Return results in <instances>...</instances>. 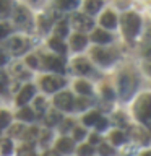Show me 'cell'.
Here are the masks:
<instances>
[{"label":"cell","instance_id":"6da1fadb","mask_svg":"<svg viewBox=\"0 0 151 156\" xmlns=\"http://www.w3.org/2000/svg\"><path fill=\"white\" fill-rule=\"evenodd\" d=\"M122 26H124V34L128 39H133L140 31V26H141V20L136 13H125L122 16Z\"/></svg>","mask_w":151,"mask_h":156},{"label":"cell","instance_id":"7a4b0ae2","mask_svg":"<svg viewBox=\"0 0 151 156\" xmlns=\"http://www.w3.org/2000/svg\"><path fill=\"white\" fill-rule=\"evenodd\" d=\"M119 90H120V94L124 99H128L133 94L136 90V78L133 73H130V72L122 73L120 80H119Z\"/></svg>","mask_w":151,"mask_h":156},{"label":"cell","instance_id":"3957f363","mask_svg":"<svg viewBox=\"0 0 151 156\" xmlns=\"http://www.w3.org/2000/svg\"><path fill=\"white\" fill-rule=\"evenodd\" d=\"M135 112H136L138 119L143 122V124L149 125V117H151V98H149L148 94H143L138 101H136Z\"/></svg>","mask_w":151,"mask_h":156},{"label":"cell","instance_id":"277c9868","mask_svg":"<svg viewBox=\"0 0 151 156\" xmlns=\"http://www.w3.org/2000/svg\"><path fill=\"white\" fill-rule=\"evenodd\" d=\"M7 47H8V51L15 54V55H19V54H23L26 49L29 47V44L28 41L24 37H18V36H15V37H10L8 41H7Z\"/></svg>","mask_w":151,"mask_h":156},{"label":"cell","instance_id":"5b68a950","mask_svg":"<svg viewBox=\"0 0 151 156\" xmlns=\"http://www.w3.org/2000/svg\"><path fill=\"white\" fill-rule=\"evenodd\" d=\"M72 24L73 28L78 29V31H88V29L93 28V24H94V21L86 16V15H81V13H75L72 16Z\"/></svg>","mask_w":151,"mask_h":156},{"label":"cell","instance_id":"8992f818","mask_svg":"<svg viewBox=\"0 0 151 156\" xmlns=\"http://www.w3.org/2000/svg\"><path fill=\"white\" fill-rule=\"evenodd\" d=\"M63 85H65V80H62L58 76H44L42 78V88L47 93H54V91L60 90Z\"/></svg>","mask_w":151,"mask_h":156},{"label":"cell","instance_id":"52a82bcc","mask_svg":"<svg viewBox=\"0 0 151 156\" xmlns=\"http://www.w3.org/2000/svg\"><path fill=\"white\" fill-rule=\"evenodd\" d=\"M54 102H55V106L62 111H72L73 109V98L68 91H63L60 94H57Z\"/></svg>","mask_w":151,"mask_h":156},{"label":"cell","instance_id":"ba28073f","mask_svg":"<svg viewBox=\"0 0 151 156\" xmlns=\"http://www.w3.org/2000/svg\"><path fill=\"white\" fill-rule=\"evenodd\" d=\"M15 23L21 28H29L31 26V15L24 7H18L15 10Z\"/></svg>","mask_w":151,"mask_h":156},{"label":"cell","instance_id":"9c48e42d","mask_svg":"<svg viewBox=\"0 0 151 156\" xmlns=\"http://www.w3.org/2000/svg\"><path fill=\"white\" fill-rule=\"evenodd\" d=\"M91 54H93V58H94L99 65H109V63L114 60V54L111 51H106V49H94Z\"/></svg>","mask_w":151,"mask_h":156},{"label":"cell","instance_id":"30bf717a","mask_svg":"<svg viewBox=\"0 0 151 156\" xmlns=\"http://www.w3.org/2000/svg\"><path fill=\"white\" fill-rule=\"evenodd\" d=\"M44 67L49 68V70H54V72H58L62 73L65 70V67H63V60L58 57H44Z\"/></svg>","mask_w":151,"mask_h":156},{"label":"cell","instance_id":"8fae6325","mask_svg":"<svg viewBox=\"0 0 151 156\" xmlns=\"http://www.w3.org/2000/svg\"><path fill=\"white\" fill-rule=\"evenodd\" d=\"M34 93H36V88H34L33 85H26L21 91H19V94H18V104L19 106L26 104V102L34 96Z\"/></svg>","mask_w":151,"mask_h":156},{"label":"cell","instance_id":"7c38bea8","mask_svg":"<svg viewBox=\"0 0 151 156\" xmlns=\"http://www.w3.org/2000/svg\"><path fill=\"white\" fill-rule=\"evenodd\" d=\"M73 68H75V72L80 73V75L91 73V65H90V62H88L86 58H76V60L73 62Z\"/></svg>","mask_w":151,"mask_h":156},{"label":"cell","instance_id":"4fadbf2b","mask_svg":"<svg viewBox=\"0 0 151 156\" xmlns=\"http://www.w3.org/2000/svg\"><path fill=\"white\" fill-rule=\"evenodd\" d=\"M93 41L97 42V44H106V42H111L112 41V36L107 31H104V29H96L94 33H93Z\"/></svg>","mask_w":151,"mask_h":156},{"label":"cell","instance_id":"5bb4252c","mask_svg":"<svg viewBox=\"0 0 151 156\" xmlns=\"http://www.w3.org/2000/svg\"><path fill=\"white\" fill-rule=\"evenodd\" d=\"M101 24L104 28H107V29H114L115 26H117V16L112 12H106L104 15H102V18H101Z\"/></svg>","mask_w":151,"mask_h":156},{"label":"cell","instance_id":"9a60e30c","mask_svg":"<svg viewBox=\"0 0 151 156\" xmlns=\"http://www.w3.org/2000/svg\"><path fill=\"white\" fill-rule=\"evenodd\" d=\"M57 150L60 153H72L73 151V140L70 138H60L57 141Z\"/></svg>","mask_w":151,"mask_h":156},{"label":"cell","instance_id":"2e32d148","mask_svg":"<svg viewBox=\"0 0 151 156\" xmlns=\"http://www.w3.org/2000/svg\"><path fill=\"white\" fill-rule=\"evenodd\" d=\"M86 42H88V39H86V36H83V34H75V36L72 37V47L75 49V51L85 49Z\"/></svg>","mask_w":151,"mask_h":156},{"label":"cell","instance_id":"e0dca14e","mask_svg":"<svg viewBox=\"0 0 151 156\" xmlns=\"http://www.w3.org/2000/svg\"><path fill=\"white\" fill-rule=\"evenodd\" d=\"M101 7H102L101 0H86L85 2V12L90 15H94L96 12H99Z\"/></svg>","mask_w":151,"mask_h":156},{"label":"cell","instance_id":"ac0fdd59","mask_svg":"<svg viewBox=\"0 0 151 156\" xmlns=\"http://www.w3.org/2000/svg\"><path fill=\"white\" fill-rule=\"evenodd\" d=\"M60 120H62V115L58 114L57 111H52V112H49V114L46 115V119H44V122H46V125H47V127L57 125Z\"/></svg>","mask_w":151,"mask_h":156},{"label":"cell","instance_id":"d6986e66","mask_svg":"<svg viewBox=\"0 0 151 156\" xmlns=\"http://www.w3.org/2000/svg\"><path fill=\"white\" fill-rule=\"evenodd\" d=\"M49 46H51L55 52H58V54H65V51H67L65 44H63L58 37H52L51 41H49Z\"/></svg>","mask_w":151,"mask_h":156},{"label":"cell","instance_id":"ffe728a7","mask_svg":"<svg viewBox=\"0 0 151 156\" xmlns=\"http://www.w3.org/2000/svg\"><path fill=\"white\" fill-rule=\"evenodd\" d=\"M75 88H76V91H78V93H81V94H91V93H93V88H91V85H90V83H86L85 80L76 81Z\"/></svg>","mask_w":151,"mask_h":156},{"label":"cell","instance_id":"44dd1931","mask_svg":"<svg viewBox=\"0 0 151 156\" xmlns=\"http://www.w3.org/2000/svg\"><path fill=\"white\" fill-rule=\"evenodd\" d=\"M132 136H133L136 141H141V143H148V135H146L145 130L132 129Z\"/></svg>","mask_w":151,"mask_h":156},{"label":"cell","instance_id":"7402d4cb","mask_svg":"<svg viewBox=\"0 0 151 156\" xmlns=\"http://www.w3.org/2000/svg\"><path fill=\"white\" fill-rule=\"evenodd\" d=\"M46 107H47L46 99H44V98H36V101H34V112L41 115V114H44Z\"/></svg>","mask_w":151,"mask_h":156},{"label":"cell","instance_id":"603a6c76","mask_svg":"<svg viewBox=\"0 0 151 156\" xmlns=\"http://www.w3.org/2000/svg\"><path fill=\"white\" fill-rule=\"evenodd\" d=\"M18 119L26 120V122H31V120H34V112H33L31 109H28V107H23V109L18 112Z\"/></svg>","mask_w":151,"mask_h":156},{"label":"cell","instance_id":"cb8c5ba5","mask_svg":"<svg viewBox=\"0 0 151 156\" xmlns=\"http://www.w3.org/2000/svg\"><path fill=\"white\" fill-rule=\"evenodd\" d=\"M57 7H60L62 10H72L78 5V0H55Z\"/></svg>","mask_w":151,"mask_h":156},{"label":"cell","instance_id":"d4e9b609","mask_svg":"<svg viewBox=\"0 0 151 156\" xmlns=\"http://www.w3.org/2000/svg\"><path fill=\"white\" fill-rule=\"evenodd\" d=\"M99 117H101V115H99V112H90V114H86V115H85L83 122H85L86 125H94Z\"/></svg>","mask_w":151,"mask_h":156},{"label":"cell","instance_id":"484cf974","mask_svg":"<svg viewBox=\"0 0 151 156\" xmlns=\"http://www.w3.org/2000/svg\"><path fill=\"white\" fill-rule=\"evenodd\" d=\"M12 8V0H0V16H7Z\"/></svg>","mask_w":151,"mask_h":156},{"label":"cell","instance_id":"4316f807","mask_svg":"<svg viewBox=\"0 0 151 156\" xmlns=\"http://www.w3.org/2000/svg\"><path fill=\"white\" fill-rule=\"evenodd\" d=\"M55 34L58 37H65L68 34V28H67V21H60L55 28Z\"/></svg>","mask_w":151,"mask_h":156},{"label":"cell","instance_id":"83f0119b","mask_svg":"<svg viewBox=\"0 0 151 156\" xmlns=\"http://www.w3.org/2000/svg\"><path fill=\"white\" fill-rule=\"evenodd\" d=\"M111 140L114 145H122L125 141V135L122 133V132H112L111 133Z\"/></svg>","mask_w":151,"mask_h":156},{"label":"cell","instance_id":"f1b7e54d","mask_svg":"<svg viewBox=\"0 0 151 156\" xmlns=\"http://www.w3.org/2000/svg\"><path fill=\"white\" fill-rule=\"evenodd\" d=\"M18 156H36V151L33 150L31 145H24V146H21V148H19Z\"/></svg>","mask_w":151,"mask_h":156},{"label":"cell","instance_id":"f546056e","mask_svg":"<svg viewBox=\"0 0 151 156\" xmlns=\"http://www.w3.org/2000/svg\"><path fill=\"white\" fill-rule=\"evenodd\" d=\"M39 24H41L42 31H47V29L51 28V24H52V18H51V16H46V15H42V16L39 18Z\"/></svg>","mask_w":151,"mask_h":156},{"label":"cell","instance_id":"4dcf8cb0","mask_svg":"<svg viewBox=\"0 0 151 156\" xmlns=\"http://www.w3.org/2000/svg\"><path fill=\"white\" fill-rule=\"evenodd\" d=\"M10 114L8 112H5V111H0V129H5V127H8L10 124Z\"/></svg>","mask_w":151,"mask_h":156},{"label":"cell","instance_id":"1f68e13d","mask_svg":"<svg viewBox=\"0 0 151 156\" xmlns=\"http://www.w3.org/2000/svg\"><path fill=\"white\" fill-rule=\"evenodd\" d=\"M99 154H101V156H112V154H114V150H112L109 145L101 143V145H99Z\"/></svg>","mask_w":151,"mask_h":156},{"label":"cell","instance_id":"d6a6232c","mask_svg":"<svg viewBox=\"0 0 151 156\" xmlns=\"http://www.w3.org/2000/svg\"><path fill=\"white\" fill-rule=\"evenodd\" d=\"M12 151H13L12 141H10V140H3V141H2V154H3V156H8Z\"/></svg>","mask_w":151,"mask_h":156},{"label":"cell","instance_id":"836d02e7","mask_svg":"<svg viewBox=\"0 0 151 156\" xmlns=\"http://www.w3.org/2000/svg\"><path fill=\"white\" fill-rule=\"evenodd\" d=\"M10 133H12V136H21L24 133V127L21 124H16L13 125L12 129H10Z\"/></svg>","mask_w":151,"mask_h":156},{"label":"cell","instance_id":"e575fe53","mask_svg":"<svg viewBox=\"0 0 151 156\" xmlns=\"http://www.w3.org/2000/svg\"><path fill=\"white\" fill-rule=\"evenodd\" d=\"M78 153H80L81 156H91L93 153H94V148H93L91 145H83L80 150H78Z\"/></svg>","mask_w":151,"mask_h":156},{"label":"cell","instance_id":"d590c367","mask_svg":"<svg viewBox=\"0 0 151 156\" xmlns=\"http://www.w3.org/2000/svg\"><path fill=\"white\" fill-rule=\"evenodd\" d=\"M24 136H26L28 140H34V138H37V135H39V130L36 129V127H33V129H29L26 133H23Z\"/></svg>","mask_w":151,"mask_h":156},{"label":"cell","instance_id":"8d00e7d4","mask_svg":"<svg viewBox=\"0 0 151 156\" xmlns=\"http://www.w3.org/2000/svg\"><path fill=\"white\" fill-rule=\"evenodd\" d=\"M76 104V109L78 111H83V109H86L88 106H90V101H86V99H76V101H73Z\"/></svg>","mask_w":151,"mask_h":156},{"label":"cell","instance_id":"74e56055","mask_svg":"<svg viewBox=\"0 0 151 156\" xmlns=\"http://www.w3.org/2000/svg\"><path fill=\"white\" fill-rule=\"evenodd\" d=\"M8 33H10V26H8V24L0 23V39L7 37V36H8Z\"/></svg>","mask_w":151,"mask_h":156},{"label":"cell","instance_id":"f35d334b","mask_svg":"<svg viewBox=\"0 0 151 156\" xmlns=\"http://www.w3.org/2000/svg\"><path fill=\"white\" fill-rule=\"evenodd\" d=\"M85 135H86V132L83 129H75V130H73V138H75V140H81Z\"/></svg>","mask_w":151,"mask_h":156},{"label":"cell","instance_id":"ab89813d","mask_svg":"<svg viewBox=\"0 0 151 156\" xmlns=\"http://www.w3.org/2000/svg\"><path fill=\"white\" fill-rule=\"evenodd\" d=\"M7 83H8L7 75H5L3 72H0V91H3L5 88H7Z\"/></svg>","mask_w":151,"mask_h":156},{"label":"cell","instance_id":"60d3db41","mask_svg":"<svg viewBox=\"0 0 151 156\" xmlns=\"http://www.w3.org/2000/svg\"><path fill=\"white\" fill-rule=\"evenodd\" d=\"M13 72L16 73L18 76H29V73H26V72H24L21 65H15V67H13Z\"/></svg>","mask_w":151,"mask_h":156},{"label":"cell","instance_id":"b9f144b4","mask_svg":"<svg viewBox=\"0 0 151 156\" xmlns=\"http://www.w3.org/2000/svg\"><path fill=\"white\" fill-rule=\"evenodd\" d=\"M94 125H96V129H97V130H104L106 127H107V120H106V119H102V117H99Z\"/></svg>","mask_w":151,"mask_h":156},{"label":"cell","instance_id":"7bdbcfd3","mask_svg":"<svg viewBox=\"0 0 151 156\" xmlns=\"http://www.w3.org/2000/svg\"><path fill=\"white\" fill-rule=\"evenodd\" d=\"M26 62H28L33 68H39V60H37V58L34 57V55H29V57L26 58Z\"/></svg>","mask_w":151,"mask_h":156},{"label":"cell","instance_id":"ee69618b","mask_svg":"<svg viewBox=\"0 0 151 156\" xmlns=\"http://www.w3.org/2000/svg\"><path fill=\"white\" fill-rule=\"evenodd\" d=\"M49 140H51V132H47V130L46 132H41V145L44 146Z\"/></svg>","mask_w":151,"mask_h":156},{"label":"cell","instance_id":"f6af8a7d","mask_svg":"<svg viewBox=\"0 0 151 156\" xmlns=\"http://www.w3.org/2000/svg\"><path fill=\"white\" fill-rule=\"evenodd\" d=\"M104 98L106 99H114V91L109 88H104Z\"/></svg>","mask_w":151,"mask_h":156},{"label":"cell","instance_id":"bcb514c9","mask_svg":"<svg viewBox=\"0 0 151 156\" xmlns=\"http://www.w3.org/2000/svg\"><path fill=\"white\" fill-rule=\"evenodd\" d=\"M7 62V54L2 51V47H0V65H3V63Z\"/></svg>","mask_w":151,"mask_h":156},{"label":"cell","instance_id":"7dc6e473","mask_svg":"<svg viewBox=\"0 0 151 156\" xmlns=\"http://www.w3.org/2000/svg\"><path fill=\"white\" fill-rule=\"evenodd\" d=\"M122 119H124V115H122V114H117V115H115V122H117V124H120V125H125L127 122H125V120H122Z\"/></svg>","mask_w":151,"mask_h":156},{"label":"cell","instance_id":"c3c4849f","mask_svg":"<svg viewBox=\"0 0 151 156\" xmlns=\"http://www.w3.org/2000/svg\"><path fill=\"white\" fill-rule=\"evenodd\" d=\"M44 156H60V153H58V151H46Z\"/></svg>","mask_w":151,"mask_h":156},{"label":"cell","instance_id":"681fc988","mask_svg":"<svg viewBox=\"0 0 151 156\" xmlns=\"http://www.w3.org/2000/svg\"><path fill=\"white\" fill-rule=\"evenodd\" d=\"M72 125H73V124H72V122H70V120H67V122H65V124H63V125H62V129H63V130H65V132H67V130H68V129H70V127H72Z\"/></svg>","mask_w":151,"mask_h":156},{"label":"cell","instance_id":"f907efd6","mask_svg":"<svg viewBox=\"0 0 151 156\" xmlns=\"http://www.w3.org/2000/svg\"><path fill=\"white\" fill-rule=\"evenodd\" d=\"M97 140H99V138H97V136H96V135H93V136H91V141H93V143H96V141H97Z\"/></svg>","mask_w":151,"mask_h":156},{"label":"cell","instance_id":"816d5d0a","mask_svg":"<svg viewBox=\"0 0 151 156\" xmlns=\"http://www.w3.org/2000/svg\"><path fill=\"white\" fill-rule=\"evenodd\" d=\"M29 2H33V3H41L42 0H29Z\"/></svg>","mask_w":151,"mask_h":156},{"label":"cell","instance_id":"f5cc1de1","mask_svg":"<svg viewBox=\"0 0 151 156\" xmlns=\"http://www.w3.org/2000/svg\"><path fill=\"white\" fill-rule=\"evenodd\" d=\"M143 156H151V154H149V153H145V154H143Z\"/></svg>","mask_w":151,"mask_h":156}]
</instances>
